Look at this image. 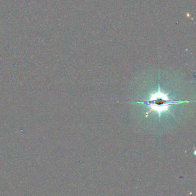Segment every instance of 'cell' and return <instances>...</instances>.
I'll use <instances>...</instances> for the list:
<instances>
[{"instance_id":"obj_1","label":"cell","mask_w":196,"mask_h":196,"mask_svg":"<svg viewBox=\"0 0 196 196\" xmlns=\"http://www.w3.org/2000/svg\"><path fill=\"white\" fill-rule=\"evenodd\" d=\"M141 103H145L151 106L152 108L158 111V112H160V111L166 109L168 106L179 103L178 101L171 100L168 99V97H165V95L162 93H157L151 97V100Z\"/></svg>"}]
</instances>
